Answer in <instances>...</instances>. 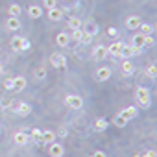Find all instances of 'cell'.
I'll return each instance as SVG.
<instances>
[{
    "label": "cell",
    "mask_w": 157,
    "mask_h": 157,
    "mask_svg": "<svg viewBox=\"0 0 157 157\" xmlns=\"http://www.w3.org/2000/svg\"><path fill=\"white\" fill-rule=\"evenodd\" d=\"M113 124H115L117 128H124V126L128 124V120H126V118H124L122 115H117V117L113 118Z\"/></svg>",
    "instance_id": "cb8c5ba5"
},
{
    "label": "cell",
    "mask_w": 157,
    "mask_h": 157,
    "mask_svg": "<svg viewBox=\"0 0 157 157\" xmlns=\"http://www.w3.org/2000/svg\"><path fill=\"white\" fill-rule=\"evenodd\" d=\"M140 24H142V19H140L139 15H131V17L126 19V26H128L129 30H137Z\"/></svg>",
    "instance_id": "ba28073f"
},
{
    "label": "cell",
    "mask_w": 157,
    "mask_h": 157,
    "mask_svg": "<svg viewBox=\"0 0 157 157\" xmlns=\"http://www.w3.org/2000/svg\"><path fill=\"white\" fill-rule=\"evenodd\" d=\"M68 43H70V35H68L67 32H61V33L56 35V44H59V46H68Z\"/></svg>",
    "instance_id": "7c38bea8"
},
{
    "label": "cell",
    "mask_w": 157,
    "mask_h": 157,
    "mask_svg": "<svg viewBox=\"0 0 157 157\" xmlns=\"http://www.w3.org/2000/svg\"><path fill=\"white\" fill-rule=\"evenodd\" d=\"M48 153H50L52 157H63V153H65V148H63L61 144H57V142L54 140V142H50V148H48Z\"/></svg>",
    "instance_id": "52a82bcc"
},
{
    "label": "cell",
    "mask_w": 157,
    "mask_h": 157,
    "mask_svg": "<svg viewBox=\"0 0 157 157\" xmlns=\"http://www.w3.org/2000/svg\"><path fill=\"white\" fill-rule=\"evenodd\" d=\"M22 89H26V78H22V76H17V78H13V91H22Z\"/></svg>",
    "instance_id": "5bb4252c"
},
{
    "label": "cell",
    "mask_w": 157,
    "mask_h": 157,
    "mask_svg": "<svg viewBox=\"0 0 157 157\" xmlns=\"http://www.w3.org/2000/svg\"><path fill=\"white\" fill-rule=\"evenodd\" d=\"M122 41H117V43H113V44H109L107 46V54L109 56H113V57H118L120 56V50H122Z\"/></svg>",
    "instance_id": "8fae6325"
},
{
    "label": "cell",
    "mask_w": 157,
    "mask_h": 157,
    "mask_svg": "<svg viewBox=\"0 0 157 157\" xmlns=\"http://www.w3.org/2000/svg\"><path fill=\"white\" fill-rule=\"evenodd\" d=\"M54 140H56V131H52V129L43 131V142L50 144V142H54Z\"/></svg>",
    "instance_id": "603a6c76"
},
{
    "label": "cell",
    "mask_w": 157,
    "mask_h": 157,
    "mask_svg": "<svg viewBox=\"0 0 157 157\" xmlns=\"http://www.w3.org/2000/svg\"><path fill=\"white\" fill-rule=\"evenodd\" d=\"M30 46H32V44H30V41H28V39H24V43H22V52L30 50Z\"/></svg>",
    "instance_id": "d590c367"
},
{
    "label": "cell",
    "mask_w": 157,
    "mask_h": 157,
    "mask_svg": "<svg viewBox=\"0 0 157 157\" xmlns=\"http://www.w3.org/2000/svg\"><path fill=\"white\" fill-rule=\"evenodd\" d=\"M131 46L142 48V46H144V35H142V33H135V35L131 37Z\"/></svg>",
    "instance_id": "ac0fdd59"
},
{
    "label": "cell",
    "mask_w": 157,
    "mask_h": 157,
    "mask_svg": "<svg viewBox=\"0 0 157 157\" xmlns=\"http://www.w3.org/2000/svg\"><path fill=\"white\" fill-rule=\"evenodd\" d=\"M82 37H83V30H82V28H80V30H72V39H74V41L80 43Z\"/></svg>",
    "instance_id": "83f0119b"
},
{
    "label": "cell",
    "mask_w": 157,
    "mask_h": 157,
    "mask_svg": "<svg viewBox=\"0 0 157 157\" xmlns=\"http://www.w3.org/2000/svg\"><path fill=\"white\" fill-rule=\"evenodd\" d=\"M30 139H32L35 144H43V131H41L39 128H33V129L30 131Z\"/></svg>",
    "instance_id": "2e32d148"
},
{
    "label": "cell",
    "mask_w": 157,
    "mask_h": 157,
    "mask_svg": "<svg viewBox=\"0 0 157 157\" xmlns=\"http://www.w3.org/2000/svg\"><path fill=\"white\" fill-rule=\"evenodd\" d=\"M22 43H24V37H13L11 39V48L15 50V52H22Z\"/></svg>",
    "instance_id": "d6986e66"
},
{
    "label": "cell",
    "mask_w": 157,
    "mask_h": 157,
    "mask_svg": "<svg viewBox=\"0 0 157 157\" xmlns=\"http://www.w3.org/2000/svg\"><path fill=\"white\" fill-rule=\"evenodd\" d=\"M93 157H107V155H105L104 151H94V153H93Z\"/></svg>",
    "instance_id": "ab89813d"
},
{
    "label": "cell",
    "mask_w": 157,
    "mask_h": 157,
    "mask_svg": "<svg viewBox=\"0 0 157 157\" xmlns=\"http://www.w3.org/2000/svg\"><path fill=\"white\" fill-rule=\"evenodd\" d=\"M13 111H15L17 115L26 117V115H30V113H32V105H30V104H26V102H15V104H13Z\"/></svg>",
    "instance_id": "277c9868"
},
{
    "label": "cell",
    "mask_w": 157,
    "mask_h": 157,
    "mask_svg": "<svg viewBox=\"0 0 157 157\" xmlns=\"http://www.w3.org/2000/svg\"><path fill=\"white\" fill-rule=\"evenodd\" d=\"M21 11H22V8H21L19 4H11V6H10V15H11V17H19Z\"/></svg>",
    "instance_id": "484cf974"
},
{
    "label": "cell",
    "mask_w": 157,
    "mask_h": 157,
    "mask_svg": "<svg viewBox=\"0 0 157 157\" xmlns=\"http://www.w3.org/2000/svg\"><path fill=\"white\" fill-rule=\"evenodd\" d=\"M139 28H140V30H142V32H140V33H142V35H150V33H151V32H153V26H150V24H140V26H139Z\"/></svg>",
    "instance_id": "f1b7e54d"
},
{
    "label": "cell",
    "mask_w": 157,
    "mask_h": 157,
    "mask_svg": "<svg viewBox=\"0 0 157 157\" xmlns=\"http://www.w3.org/2000/svg\"><path fill=\"white\" fill-rule=\"evenodd\" d=\"M44 2H46V0H44Z\"/></svg>",
    "instance_id": "ee69618b"
},
{
    "label": "cell",
    "mask_w": 157,
    "mask_h": 157,
    "mask_svg": "<svg viewBox=\"0 0 157 157\" xmlns=\"http://www.w3.org/2000/svg\"><path fill=\"white\" fill-rule=\"evenodd\" d=\"M142 157H157V155H155V151H153V150H151V151H148V153H144V155H142Z\"/></svg>",
    "instance_id": "60d3db41"
},
{
    "label": "cell",
    "mask_w": 157,
    "mask_h": 157,
    "mask_svg": "<svg viewBox=\"0 0 157 157\" xmlns=\"http://www.w3.org/2000/svg\"><path fill=\"white\" fill-rule=\"evenodd\" d=\"M107 35H109V37H117V35H118L117 28H109V30H107Z\"/></svg>",
    "instance_id": "e575fe53"
},
{
    "label": "cell",
    "mask_w": 157,
    "mask_h": 157,
    "mask_svg": "<svg viewBox=\"0 0 157 157\" xmlns=\"http://www.w3.org/2000/svg\"><path fill=\"white\" fill-rule=\"evenodd\" d=\"M93 56H94V59H105L107 48H105V46H96V48L93 50Z\"/></svg>",
    "instance_id": "ffe728a7"
},
{
    "label": "cell",
    "mask_w": 157,
    "mask_h": 157,
    "mask_svg": "<svg viewBox=\"0 0 157 157\" xmlns=\"http://www.w3.org/2000/svg\"><path fill=\"white\" fill-rule=\"evenodd\" d=\"M44 6L50 10V8H56V0H46V2H44Z\"/></svg>",
    "instance_id": "8d00e7d4"
},
{
    "label": "cell",
    "mask_w": 157,
    "mask_h": 157,
    "mask_svg": "<svg viewBox=\"0 0 157 157\" xmlns=\"http://www.w3.org/2000/svg\"><path fill=\"white\" fill-rule=\"evenodd\" d=\"M67 24H68V28H70V30H80V28H82V24H83V22H82V21H80V19H78V17H70V19H68V22H67Z\"/></svg>",
    "instance_id": "44dd1931"
},
{
    "label": "cell",
    "mask_w": 157,
    "mask_h": 157,
    "mask_svg": "<svg viewBox=\"0 0 157 157\" xmlns=\"http://www.w3.org/2000/svg\"><path fill=\"white\" fill-rule=\"evenodd\" d=\"M6 26H8V30L17 32V30L21 28V21H19V17H10V19H8V22H6Z\"/></svg>",
    "instance_id": "e0dca14e"
},
{
    "label": "cell",
    "mask_w": 157,
    "mask_h": 157,
    "mask_svg": "<svg viewBox=\"0 0 157 157\" xmlns=\"http://www.w3.org/2000/svg\"><path fill=\"white\" fill-rule=\"evenodd\" d=\"M135 157H140V155H135Z\"/></svg>",
    "instance_id": "7bdbcfd3"
},
{
    "label": "cell",
    "mask_w": 157,
    "mask_h": 157,
    "mask_svg": "<svg viewBox=\"0 0 157 157\" xmlns=\"http://www.w3.org/2000/svg\"><path fill=\"white\" fill-rule=\"evenodd\" d=\"M11 104H13V102H10V100H8V98H4V100H2V102H0V107H2V109H6V107H10V105H11Z\"/></svg>",
    "instance_id": "836d02e7"
},
{
    "label": "cell",
    "mask_w": 157,
    "mask_h": 157,
    "mask_svg": "<svg viewBox=\"0 0 157 157\" xmlns=\"http://www.w3.org/2000/svg\"><path fill=\"white\" fill-rule=\"evenodd\" d=\"M13 140H15L17 146H26V144L30 142V133H26V131H17V133L13 135Z\"/></svg>",
    "instance_id": "8992f818"
},
{
    "label": "cell",
    "mask_w": 157,
    "mask_h": 157,
    "mask_svg": "<svg viewBox=\"0 0 157 157\" xmlns=\"http://www.w3.org/2000/svg\"><path fill=\"white\" fill-rule=\"evenodd\" d=\"M122 70H124L126 74H131V72H133V65H131L129 59H126V61L122 63Z\"/></svg>",
    "instance_id": "4316f807"
},
{
    "label": "cell",
    "mask_w": 157,
    "mask_h": 157,
    "mask_svg": "<svg viewBox=\"0 0 157 157\" xmlns=\"http://www.w3.org/2000/svg\"><path fill=\"white\" fill-rule=\"evenodd\" d=\"M56 135H59V137H67V128H61Z\"/></svg>",
    "instance_id": "f35d334b"
},
{
    "label": "cell",
    "mask_w": 157,
    "mask_h": 157,
    "mask_svg": "<svg viewBox=\"0 0 157 157\" xmlns=\"http://www.w3.org/2000/svg\"><path fill=\"white\" fill-rule=\"evenodd\" d=\"M48 19L57 22V21H61V19H63V11H61L59 8H50V10H48Z\"/></svg>",
    "instance_id": "9a60e30c"
},
{
    "label": "cell",
    "mask_w": 157,
    "mask_h": 157,
    "mask_svg": "<svg viewBox=\"0 0 157 157\" xmlns=\"http://www.w3.org/2000/svg\"><path fill=\"white\" fill-rule=\"evenodd\" d=\"M118 115H122V117H124V118H126V120L129 122L131 118H135V117H137V107H133V105H129V107H126V109H122V111H120Z\"/></svg>",
    "instance_id": "4fadbf2b"
},
{
    "label": "cell",
    "mask_w": 157,
    "mask_h": 157,
    "mask_svg": "<svg viewBox=\"0 0 157 157\" xmlns=\"http://www.w3.org/2000/svg\"><path fill=\"white\" fill-rule=\"evenodd\" d=\"M109 78H111V68L109 67H102V68L96 70V80L98 82H105Z\"/></svg>",
    "instance_id": "30bf717a"
},
{
    "label": "cell",
    "mask_w": 157,
    "mask_h": 157,
    "mask_svg": "<svg viewBox=\"0 0 157 157\" xmlns=\"http://www.w3.org/2000/svg\"><path fill=\"white\" fill-rule=\"evenodd\" d=\"M28 15H30L32 19H39V17L43 15V11H41V8H39V6H35V4H33V6H30V8H28Z\"/></svg>",
    "instance_id": "7402d4cb"
},
{
    "label": "cell",
    "mask_w": 157,
    "mask_h": 157,
    "mask_svg": "<svg viewBox=\"0 0 157 157\" xmlns=\"http://www.w3.org/2000/svg\"><path fill=\"white\" fill-rule=\"evenodd\" d=\"M2 72H4V65H2V63H0V74H2Z\"/></svg>",
    "instance_id": "b9f144b4"
},
{
    "label": "cell",
    "mask_w": 157,
    "mask_h": 157,
    "mask_svg": "<svg viewBox=\"0 0 157 157\" xmlns=\"http://www.w3.org/2000/svg\"><path fill=\"white\" fill-rule=\"evenodd\" d=\"M105 128H107V120H105V118H98V120L94 122V129H96V131H104Z\"/></svg>",
    "instance_id": "d4e9b609"
},
{
    "label": "cell",
    "mask_w": 157,
    "mask_h": 157,
    "mask_svg": "<svg viewBox=\"0 0 157 157\" xmlns=\"http://www.w3.org/2000/svg\"><path fill=\"white\" fill-rule=\"evenodd\" d=\"M65 104H67V107H70V109H82L83 98L78 96V94H68V96L65 98Z\"/></svg>",
    "instance_id": "7a4b0ae2"
},
{
    "label": "cell",
    "mask_w": 157,
    "mask_h": 157,
    "mask_svg": "<svg viewBox=\"0 0 157 157\" xmlns=\"http://www.w3.org/2000/svg\"><path fill=\"white\" fill-rule=\"evenodd\" d=\"M135 98H137V102H139L140 107H150V93H148V89L139 87L137 93H135Z\"/></svg>",
    "instance_id": "6da1fadb"
},
{
    "label": "cell",
    "mask_w": 157,
    "mask_h": 157,
    "mask_svg": "<svg viewBox=\"0 0 157 157\" xmlns=\"http://www.w3.org/2000/svg\"><path fill=\"white\" fill-rule=\"evenodd\" d=\"M80 43H83V44H91V43H93V35H89V33L83 32V37H82Z\"/></svg>",
    "instance_id": "4dcf8cb0"
},
{
    "label": "cell",
    "mask_w": 157,
    "mask_h": 157,
    "mask_svg": "<svg viewBox=\"0 0 157 157\" xmlns=\"http://www.w3.org/2000/svg\"><path fill=\"white\" fill-rule=\"evenodd\" d=\"M135 54H140V48H137V46H131V44H122V50H120V56L118 57H124V59H129L131 56H135Z\"/></svg>",
    "instance_id": "3957f363"
},
{
    "label": "cell",
    "mask_w": 157,
    "mask_h": 157,
    "mask_svg": "<svg viewBox=\"0 0 157 157\" xmlns=\"http://www.w3.org/2000/svg\"><path fill=\"white\" fill-rule=\"evenodd\" d=\"M50 63L56 67V68H67V59H65V56L63 54H52V57H50Z\"/></svg>",
    "instance_id": "5b68a950"
},
{
    "label": "cell",
    "mask_w": 157,
    "mask_h": 157,
    "mask_svg": "<svg viewBox=\"0 0 157 157\" xmlns=\"http://www.w3.org/2000/svg\"><path fill=\"white\" fill-rule=\"evenodd\" d=\"M82 30L85 33H89V35H96L98 33V24L94 21H87L85 24H82Z\"/></svg>",
    "instance_id": "9c48e42d"
},
{
    "label": "cell",
    "mask_w": 157,
    "mask_h": 157,
    "mask_svg": "<svg viewBox=\"0 0 157 157\" xmlns=\"http://www.w3.org/2000/svg\"><path fill=\"white\" fill-rule=\"evenodd\" d=\"M153 37H150V35H144V46H153Z\"/></svg>",
    "instance_id": "1f68e13d"
},
{
    "label": "cell",
    "mask_w": 157,
    "mask_h": 157,
    "mask_svg": "<svg viewBox=\"0 0 157 157\" xmlns=\"http://www.w3.org/2000/svg\"><path fill=\"white\" fill-rule=\"evenodd\" d=\"M146 74H148L150 78H155V76H157V67H155V65H150L148 70H146Z\"/></svg>",
    "instance_id": "f546056e"
},
{
    "label": "cell",
    "mask_w": 157,
    "mask_h": 157,
    "mask_svg": "<svg viewBox=\"0 0 157 157\" xmlns=\"http://www.w3.org/2000/svg\"><path fill=\"white\" fill-rule=\"evenodd\" d=\"M4 87L10 89V91H13V78H8V80L4 82Z\"/></svg>",
    "instance_id": "d6a6232c"
},
{
    "label": "cell",
    "mask_w": 157,
    "mask_h": 157,
    "mask_svg": "<svg viewBox=\"0 0 157 157\" xmlns=\"http://www.w3.org/2000/svg\"><path fill=\"white\" fill-rule=\"evenodd\" d=\"M46 76V70L44 68H37V78H44Z\"/></svg>",
    "instance_id": "74e56055"
}]
</instances>
